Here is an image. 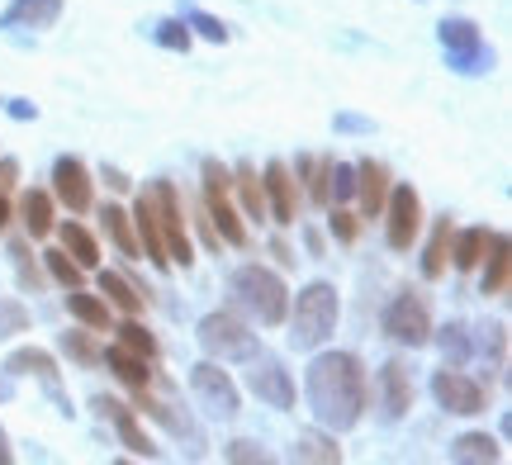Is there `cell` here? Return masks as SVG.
Here are the masks:
<instances>
[{
	"instance_id": "cell-1",
	"label": "cell",
	"mask_w": 512,
	"mask_h": 465,
	"mask_svg": "<svg viewBox=\"0 0 512 465\" xmlns=\"http://www.w3.org/2000/svg\"><path fill=\"white\" fill-rule=\"evenodd\" d=\"M304 394H309L313 418L328 432H347L366 418L370 404V380L356 352H323L313 356L309 375H304Z\"/></svg>"
},
{
	"instance_id": "cell-2",
	"label": "cell",
	"mask_w": 512,
	"mask_h": 465,
	"mask_svg": "<svg viewBox=\"0 0 512 465\" xmlns=\"http://www.w3.org/2000/svg\"><path fill=\"white\" fill-rule=\"evenodd\" d=\"M290 342L294 347H323L332 333H337V318H342V299H337V290H332L328 280H313V285H304L299 290V299H294L290 314Z\"/></svg>"
},
{
	"instance_id": "cell-3",
	"label": "cell",
	"mask_w": 512,
	"mask_h": 465,
	"mask_svg": "<svg viewBox=\"0 0 512 465\" xmlns=\"http://www.w3.org/2000/svg\"><path fill=\"white\" fill-rule=\"evenodd\" d=\"M233 295H238L242 309L252 318H261L266 328L285 323V314H290V290H285V280L275 276L271 266H261V261H247V266L233 271Z\"/></svg>"
},
{
	"instance_id": "cell-4",
	"label": "cell",
	"mask_w": 512,
	"mask_h": 465,
	"mask_svg": "<svg viewBox=\"0 0 512 465\" xmlns=\"http://www.w3.org/2000/svg\"><path fill=\"white\" fill-rule=\"evenodd\" d=\"M441 48H446V57H451V67H456L460 76H479L494 67V48L484 43V34H479L475 19H441Z\"/></svg>"
},
{
	"instance_id": "cell-5",
	"label": "cell",
	"mask_w": 512,
	"mask_h": 465,
	"mask_svg": "<svg viewBox=\"0 0 512 465\" xmlns=\"http://www.w3.org/2000/svg\"><path fill=\"white\" fill-rule=\"evenodd\" d=\"M195 337H200V347L214 361H252L256 356V333L238 314H223V309L219 314H204Z\"/></svg>"
},
{
	"instance_id": "cell-6",
	"label": "cell",
	"mask_w": 512,
	"mask_h": 465,
	"mask_svg": "<svg viewBox=\"0 0 512 465\" xmlns=\"http://www.w3.org/2000/svg\"><path fill=\"white\" fill-rule=\"evenodd\" d=\"M152 205H157V228H162V242H166V257L176 266H190L195 261V247H190V233H185V205L171 181H152Z\"/></svg>"
},
{
	"instance_id": "cell-7",
	"label": "cell",
	"mask_w": 512,
	"mask_h": 465,
	"mask_svg": "<svg viewBox=\"0 0 512 465\" xmlns=\"http://www.w3.org/2000/svg\"><path fill=\"white\" fill-rule=\"evenodd\" d=\"M384 337H394L399 347H427L432 342V314H427V299L403 290L389 299L384 309Z\"/></svg>"
},
{
	"instance_id": "cell-8",
	"label": "cell",
	"mask_w": 512,
	"mask_h": 465,
	"mask_svg": "<svg viewBox=\"0 0 512 465\" xmlns=\"http://www.w3.org/2000/svg\"><path fill=\"white\" fill-rule=\"evenodd\" d=\"M190 390H195L204 413H214V418H238V409H242L238 385H233V375L223 371L219 361H200V366L190 371Z\"/></svg>"
},
{
	"instance_id": "cell-9",
	"label": "cell",
	"mask_w": 512,
	"mask_h": 465,
	"mask_svg": "<svg viewBox=\"0 0 512 465\" xmlns=\"http://www.w3.org/2000/svg\"><path fill=\"white\" fill-rule=\"evenodd\" d=\"M422 228V200L413 186H389V200H384V238L394 252H408L413 238Z\"/></svg>"
},
{
	"instance_id": "cell-10",
	"label": "cell",
	"mask_w": 512,
	"mask_h": 465,
	"mask_svg": "<svg viewBox=\"0 0 512 465\" xmlns=\"http://www.w3.org/2000/svg\"><path fill=\"white\" fill-rule=\"evenodd\" d=\"M432 394H437L441 409L456 413V418H475V413H484V404H489L484 385H479V380H470L460 366H446V371L432 375Z\"/></svg>"
},
{
	"instance_id": "cell-11",
	"label": "cell",
	"mask_w": 512,
	"mask_h": 465,
	"mask_svg": "<svg viewBox=\"0 0 512 465\" xmlns=\"http://www.w3.org/2000/svg\"><path fill=\"white\" fill-rule=\"evenodd\" d=\"M53 200L72 209V214H86L95 205V186H91V171L81 157H57L53 167Z\"/></svg>"
},
{
	"instance_id": "cell-12",
	"label": "cell",
	"mask_w": 512,
	"mask_h": 465,
	"mask_svg": "<svg viewBox=\"0 0 512 465\" xmlns=\"http://www.w3.org/2000/svg\"><path fill=\"white\" fill-rule=\"evenodd\" d=\"M375 385H380V418L384 423H403L408 409H413V371L394 356V361L380 366V380H375Z\"/></svg>"
},
{
	"instance_id": "cell-13",
	"label": "cell",
	"mask_w": 512,
	"mask_h": 465,
	"mask_svg": "<svg viewBox=\"0 0 512 465\" xmlns=\"http://www.w3.org/2000/svg\"><path fill=\"white\" fill-rule=\"evenodd\" d=\"M247 385H252V394L261 404H271V409H294V380L275 356H252Z\"/></svg>"
},
{
	"instance_id": "cell-14",
	"label": "cell",
	"mask_w": 512,
	"mask_h": 465,
	"mask_svg": "<svg viewBox=\"0 0 512 465\" xmlns=\"http://www.w3.org/2000/svg\"><path fill=\"white\" fill-rule=\"evenodd\" d=\"M266 214H271L280 228L299 224L294 214H299V181H294V171L285 162H266Z\"/></svg>"
},
{
	"instance_id": "cell-15",
	"label": "cell",
	"mask_w": 512,
	"mask_h": 465,
	"mask_svg": "<svg viewBox=\"0 0 512 465\" xmlns=\"http://www.w3.org/2000/svg\"><path fill=\"white\" fill-rule=\"evenodd\" d=\"M133 233H138V247H143V257L152 261V266H171V257H166V242H162V228H157V205H152V190H143L138 195V205H133Z\"/></svg>"
},
{
	"instance_id": "cell-16",
	"label": "cell",
	"mask_w": 512,
	"mask_h": 465,
	"mask_svg": "<svg viewBox=\"0 0 512 465\" xmlns=\"http://www.w3.org/2000/svg\"><path fill=\"white\" fill-rule=\"evenodd\" d=\"M389 167L366 157V162H356V195H361V209H366V219H380L384 214V200H389Z\"/></svg>"
},
{
	"instance_id": "cell-17",
	"label": "cell",
	"mask_w": 512,
	"mask_h": 465,
	"mask_svg": "<svg viewBox=\"0 0 512 465\" xmlns=\"http://www.w3.org/2000/svg\"><path fill=\"white\" fill-rule=\"evenodd\" d=\"M95 409L105 413V418H114V432H119V442H124V447L133 451V456H147V461L157 456L152 437H147V432L138 428V413H133V409H124L119 399H95Z\"/></svg>"
},
{
	"instance_id": "cell-18",
	"label": "cell",
	"mask_w": 512,
	"mask_h": 465,
	"mask_svg": "<svg viewBox=\"0 0 512 465\" xmlns=\"http://www.w3.org/2000/svg\"><path fill=\"white\" fill-rule=\"evenodd\" d=\"M57 19H62V0H15L0 24L5 29H53Z\"/></svg>"
},
{
	"instance_id": "cell-19",
	"label": "cell",
	"mask_w": 512,
	"mask_h": 465,
	"mask_svg": "<svg viewBox=\"0 0 512 465\" xmlns=\"http://www.w3.org/2000/svg\"><path fill=\"white\" fill-rule=\"evenodd\" d=\"M5 371L10 375H34V380H43V385L62 399V375H57V361L48 352H38V347H19V352H10Z\"/></svg>"
},
{
	"instance_id": "cell-20",
	"label": "cell",
	"mask_w": 512,
	"mask_h": 465,
	"mask_svg": "<svg viewBox=\"0 0 512 465\" xmlns=\"http://www.w3.org/2000/svg\"><path fill=\"white\" fill-rule=\"evenodd\" d=\"M204 214H209L214 233H219L228 247H247V224H242V214L233 209L228 195H204Z\"/></svg>"
},
{
	"instance_id": "cell-21",
	"label": "cell",
	"mask_w": 512,
	"mask_h": 465,
	"mask_svg": "<svg viewBox=\"0 0 512 465\" xmlns=\"http://www.w3.org/2000/svg\"><path fill=\"white\" fill-rule=\"evenodd\" d=\"M484 295H508L512 285V252H508V233H489V247H484Z\"/></svg>"
},
{
	"instance_id": "cell-22",
	"label": "cell",
	"mask_w": 512,
	"mask_h": 465,
	"mask_svg": "<svg viewBox=\"0 0 512 465\" xmlns=\"http://www.w3.org/2000/svg\"><path fill=\"white\" fill-rule=\"evenodd\" d=\"M138 409H143L147 418H157L166 432H176V437H190V442H200V428H195V423H190V418H185L176 404L157 399V394H152V385H143V390H138Z\"/></svg>"
},
{
	"instance_id": "cell-23",
	"label": "cell",
	"mask_w": 512,
	"mask_h": 465,
	"mask_svg": "<svg viewBox=\"0 0 512 465\" xmlns=\"http://www.w3.org/2000/svg\"><path fill=\"white\" fill-rule=\"evenodd\" d=\"M57 238H62V252L76 261V266H100V242H95V233L86 224H76V219H67V224H53Z\"/></svg>"
},
{
	"instance_id": "cell-24",
	"label": "cell",
	"mask_w": 512,
	"mask_h": 465,
	"mask_svg": "<svg viewBox=\"0 0 512 465\" xmlns=\"http://www.w3.org/2000/svg\"><path fill=\"white\" fill-rule=\"evenodd\" d=\"M100 366H110V371L124 380L128 390H143V385H152V361H143V356L124 352V347H110V352H100Z\"/></svg>"
},
{
	"instance_id": "cell-25",
	"label": "cell",
	"mask_w": 512,
	"mask_h": 465,
	"mask_svg": "<svg viewBox=\"0 0 512 465\" xmlns=\"http://www.w3.org/2000/svg\"><path fill=\"white\" fill-rule=\"evenodd\" d=\"M451 238H456V224H451V214H446V219H437V233H432L427 252H422V276L427 280L446 276V266H451Z\"/></svg>"
},
{
	"instance_id": "cell-26",
	"label": "cell",
	"mask_w": 512,
	"mask_h": 465,
	"mask_svg": "<svg viewBox=\"0 0 512 465\" xmlns=\"http://www.w3.org/2000/svg\"><path fill=\"white\" fill-rule=\"evenodd\" d=\"M100 224L110 233V242L119 247V257H143V247H138V233H133V214L119 205H105L100 209Z\"/></svg>"
},
{
	"instance_id": "cell-27",
	"label": "cell",
	"mask_w": 512,
	"mask_h": 465,
	"mask_svg": "<svg viewBox=\"0 0 512 465\" xmlns=\"http://www.w3.org/2000/svg\"><path fill=\"white\" fill-rule=\"evenodd\" d=\"M19 214H24V228H29V238H48L53 233V195L48 190H24V200H19Z\"/></svg>"
},
{
	"instance_id": "cell-28",
	"label": "cell",
	"mask_w": 512,
	"mask_h": 465,
	"mask_svg": "<svg viewBox=\"0 0 512 465\" xmlns=\"http://www.w3.org/2000/svg\"><path fill=\"white\" fill-rule=\"evenodd\" d=\"M100 295H105V304H114L119 314H128V318H138L143 314V290L133 285V280H124V276H114V271H105L100 276Z\"/></svg>"
},
{
	"instance_id": "cell-29",
	"label": "cell",
	"mask_w": 512,
	"mask_h": 465,
	"mask_svg": "<svg viewBox=\"0 0 512 465\" xmlns=\"http://www.w3.org/2000/svg\"><path fill=\"white\" fill-rule=\"evenodd\" d=\"M67 309H72V318L76 323H86L91 333H105V328H110V304H105L100 295H86L81 285L67 290Z\"/></svg>"
},
{
	"instance_id": "cell-30",
	"label": "cell",
	"mask_w": 512,
	"mask_h": 465,
	"mask_svg": "<svg viewBox=\"0 0 512 465\" xmlns=\"http://www.w3.org/2000/svg\"><path fill=\"white\" fill-rule=\"evenodd\" d=\"M484 247H489V228H456V238H451L456 271H475L479 261H484Z\"/></svg>"
},
{
	"instance_id": "cell-31",
	"label": "cell",
	"mask_w": 512,
	"mask_h": 465,
	"mask_svg": "<svg viewBox=\"0 0 512 465\" xmlns=\"http://www.w3.org/2000/svg\"><path fill=\"white\" fill-rule=\"evenodd\" d=\"M328 176H332V162L328 157H299V176L294 181H304V195H309L313 205L328 209Z\"/></svg>"
},
{
	"instance_id": "cell-32",
	"label": "cell",
	"mask_w": 512,
	"mask_h": 465,
	"mask_svg": "<svg viewBox=\"0 0 512 465\" xmlns=\"http://www.w3.org/2000/svg\"><path fill=\"white\" fill-rule=\"evenodd\" d=\"M233 190L242 195V214H247V219H266V186H261V176H256L247 162L233 167Z\"/></svg>"
},
{
	"instance_id": "cell-33",
	"label": "cell",
	"mask_w": 512,
	"mask_h": 465,
	"mask_svg": "<svg viewBox=\"0 0 512 465\" xmlns=\"http://www.w3.org/2000/svg\"><path fill=\"white\" fill-rule=\"evenodd\" d=\"M451 461L456 465H465V461H503V451H498V442L489 437V432H465V437L451 442Z\"/></svg>"
},
{
	"instance_id": "cell-34",
	"label": "cell",
	"mask_w": 512,
	"mask_h": 465,
	"mask_svg": "<svg viewBox=\"0 0 512 465\" xmlns=\"http://www.w3.org/2000/svg\"><path fill=\"white\" fill-rule=\"evenodd\" d=\"M110 333H119V347L133 356H143V361H157V337L147 333L138 318H128V323H119V328H110Z\"/></svg>"
},
{
	"instance_id": "cell-35",
	"label": "cell",
	"mask_w": 512,
	"mask_h": 465,
	"mask_svg": "<svg viewBox=\"0 0 512 465\" xmlns=\"http://www.w3.org/2000/svg\"><path fill=\"white\" fill-rule=\"evenodd\" d=\"M10 261H15V276H19V285L29 290V295H38L43 290V266H38V257L29 252V242H10Z\"/></svg>"
},
{
	"instance_id": "cell-36",
	"label": "cell",
	"mask_w": 512,
	"mask_h": 465,
	"mask_svg": "<svg viewBox=\"0 0 512 465\" xmlns=\"http://www.w3.org/2000/svg\"><path fill=\"white\" fill-rule=\"evenodd\" d=\"M290 456L294 461H342V447L332 437H323V432H299Z\"/></svg>"
},
{
	"instance_id": "cell-37",
	"label": "cell",
	"mask_w": 512,
	"mask_h": 465,
	"mask_svg": "<svg viewBox=\"0 0 512 465\" xmlns=\"http://www.w3.org/2000/svg\"><path fill=\"white\" fill-rule=\"evenodd\" d=\"M43 266H48V276H53L62 290H76V285L86 280V266H76L62 247H48V252H43Z\"/></svg>"
},
{
	"instance_id": "cell-38",
	"label": "cell",
	"mask_w": 512,
	"mask_h": 465,
	"mask_svg": "<svg viewBox=\"0 0 512 465\" xmlns=\"http://www.w3.org/2000/svg\"><path fill=\"white\" fill-rule=\"evenodd\" d=\"M62 352L72 356L76 366H100V342L91 333H62Z\"/></svg>"
},
{
	"instance_id": "cell-39",
	"label": "cell",
	"mask_w": 512,
	"mask_h": 465,
	"mask_svg": "<svg viewBox=\"0 0 512 465\" xmlns=\"http://www.w3.org/2000/svg\"><path fill=\"white\" fill-rule=\"evenodd\" d=\"M152 38H157L162 48H171V53H190V24H185V19H162V24L152 29Z\"/></svg>"
},
{
	"instance_id": "cell-40",
	"label": "cell",
	"mask_w": 512,
	"mask_h": 465,
	"mask_svg": "<svg viewBox=\"0 0 512 465\" xmlns=\"http://www.w3.org/2000/svg\"><path fill=\"white\" fill-rule=\"evenodd\" d=\"M437 342H441V352L451 356V366H460V361L470 356V328H465V323H446Z\"/></svg>"
},
{
	"instance_id": "cell-41",
	"label": "cell",
	"mask_w": 512,
	"mask_h": 465,
	"mask_svg": "<svg viewBox=\"0 0 512 465\" xmlns=\"http://www.w3.org/2000/svg\"><path fill=\"white\" fill-rule=\"evenodd\" d=\"M185 24H190V29H200L204 38H209V43H228V34H233V29H228V24H223V19H214V15H204V10H195V5H185Z\"/></svg>"
},
{
	"instance_id": "cell-42",
	"label": "cell",
	"mask_w": 512,
	"mask_h": 465,
	"mask_svg": "<svg viewBox=\"0 0 512 465\" xmlns=\"http://www.w3.org/2000/svg\"><path fill=\"white\" fill-rule=\"evenodd\" d=\"M15 333H29V309L19 299L0 295V337H15Z\"/></svg>"
},
{
	"instance_id": "cell-43",
	"label": "cell",
	"mask_w": 512,
	"mask_h": 465,
	"mask_svg": "<svg viewBox=\"0 0 512 465\" xmlns=\"http://www.w3.org/2000/svg\"><path fill=\"white\" fill-rule=\"evenodd\" d=\"M356 195V167H347V162H332V176H328V200H351Z\"/></svg>"
},
{
	"instance_id": "cell-44",
	"label": "cell",
	"mask_w": 512,
	"mask_h": 465,
	"mask_svg": "<svg viewBox=\"0 0 512 465\" xmlns=\"http://www.w3.org/2000/svg\"><path fill=\"white\" fill-rule=\"evenodd\" d=\"M332 233H337V242H356V233H361L356 214H347V209H332Z\"/></svg>"
},
{
	"instance_id": "cell-45",
	"label": "cell",
	"mask_w": 512,
	"mask_h": 465,
	"mask_svg": "<svg viewBox=\"0 0 512 465\" xmlns=\"http://www.w3.org/2000/svg\"><path fill=\"white\" fill-rule=\"evenodd\" d=\"M223 456H228V461H271L256 442H233V447H223Z\"/></svg>"
},
{
	"instance_id": "cell-46",
	"label": "cell",
	"mask_w": 512,
	"mask_h": 465,
	"mask_svg": "<svg viewBox=\"0 0 512 465\" xmlns=\"http://www.w3.org/2000/svg\"><path fill=\"white\" fill-rule=\"evenodd\" d=\"M105 181H110V190H119V195H124V190H133V181H128L119 167H105Z\"/></svg>"
},
{
	"instance_id": "cell-47",
	"label": "cell",
	"mask_w": 512,
	"mask_h": 465,
	"mask_svg": "<svg viewBox=\"0 0 512 465\" xmlns=\"http://www.w3.org/2000/svg\"><path fill=\"white\" fill-rule=\"evenodd\" d=\"M337 129H347V133H370V124H366V119H356V114H342V119H337Z\"/></svg>"
},
{
	"instance_id": "cell-48",
	"label": "cell",
	"mask_w": 512,
	"mask_h": 465,
	"mask_svg": "<svg viewBox=\"0 0 512 465\" xmlns=\"http://www.w3.org/2000/svg\"><path fill=\"white\" fill-rule=\"evenodd\" d=\"M10 114H15V119H34V105H29V100H10Z\"/></svg>"
},
{
	"instance_id": "cell-49",
	"label": "cell",
	"mask_w": 512,
	"mask_h": 465,
	"mask_svg": "<svg viewBox=\"0 0 512 465\" xmlns=\"http://www.w3.org/2000/svg\"><path fill=\"white\" fill-rule=\"evenodd\" d=\"M10 219H15V209H10V200H5V190H0V233L10 228Z\"/></svg>"
},
{
	"instance_id": "cell-50",
	"label": "cell",
	"mask_w": 512,
	"mask_h": 465,
	"mask_svg": "<svg viewBox=\"0 0 512 465\" xmlns=\"http://www.w3.org/2000/svg\"><path fill=\"white\" fill-rule=\"evenodd\" d=\"M15 461V451H10V437H5V428H0V465Z\"/></svg>"
},
{
	"instance_id": "cell-51",
	"label": "cell",
	"mask_w": 512,
	"mask_h": 465,
	"mask_svg": "<svg viewBox=\"0 0 512 465\" xmlns=\"http://www.w3.org/2000/svg\"><path fill=\"white\" fill-rule=\"evenodd\" d=\"M304 238H309V252H313V257H323V238H318L313 228H304Z\"/></svg>"
},
{
	"instance_id": "cell-52",
	"label": "cell",
	"mask_w": 512,
	"mask_h": 465,
	"mask_svg": "<svg viewBox=\"0 0 512 465\" xmlns=\"http://www.w3.org/2000/svg\"><path fill=\"white\" fill-rule=\"evenodd\" d=\"M5 399H15V380H10V375H0V404H5Z\"/></svg>"
},
{
	"instance_id": "cell-53",
	"label": "cell",
	"mask_w": 512,
	"mask_h": 465,
	"mask_svg": "<svg viewBox=\"0 0 512 465\" xmlns=\"http://www.w3.org/2000/svg\"><path fill=\"white\" fill-rule=\"evenodd\" d=\"M271 252H275V257H280V261H285V266H290V261H294V252H290V247H285V242H271Z\"/></svg>"
}]
</instances>
